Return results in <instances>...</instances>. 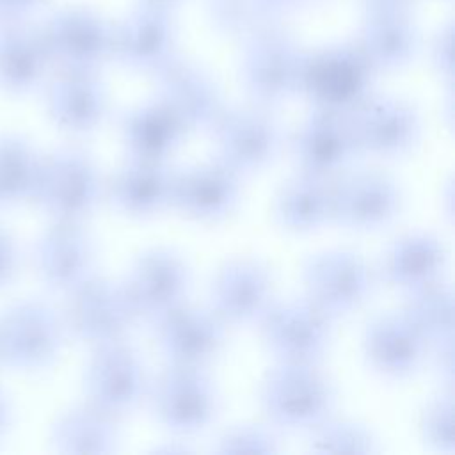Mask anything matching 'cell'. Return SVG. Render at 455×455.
Masks as SVG:
<instances>
[{
    "label": "cell",
    "instance_id": "6da1fadb",
    "mask_svg": "<svg viewBox=\"0 0 455 455\" xmlns=\"http://www.w3.org/2000/svg\"><path fill=\"white\" fill-rule=\"evenodd\" d=\"M375 68L359 44H332L302 55L299 91L316 110L352 116L371 92Z\"/></svg>",
    "mask_w": 455,
    "mask_h": 455
},
{
    "label": "cell",
    "instance_id": "7a4b0ae2",
    "mask_svg": "<svg viewBox=\"0 0 455 455\" xmlns=\"http://www.w3.org/2000/svg\"><path fill=\"white\" fill-rule=\"evenodd\" d=\"M334 387L315 364L281 363L259 387V405L283 428H315L334 407Z\"/></svg>",
    "mask_w": 455,
    "mask_h": 455
},
{
    "label": "cell",
    "instance_id": "3957f363",
    "mask_svg": "<svg viewBox=\"0 0 455 455\" xmlns=\"http://www.w3.org/2000/svg\"><path fill=\"white\" fill-rule=\"evenodd\" d=\"M302 52L283 30L272 27L251 34L242 55V82L259 105H275L299 91Z\"/></svg>",
    "mask_w": 455,
    "mask_h": 455
},
{
    "label": "cell",
    "instance_id": "277c9868",
    "mask_svg": "<svg viewBox=\"0 0 455 455\" xmlns=\"http://www.w3.org/2000/svg\"><path fill=\"white\" fill-rule=\"evenodd\" d=\"M62 339V322L44 302L23 300L0 316V361L11 368H48L57 359Z\"/></svg>",
    "mask_w": 455,
    "mask_h": 455
},
{
    "label": "cell",
    "instance_id": "5b68a950",
    "mask_svg": "<svg viewBox=\"0 0 455 455\" xmlns=\"http://www.w3.org/2000/svg\"><path fill=\"white\" fill-rule=\"evenodd\" d=\"M100 196L98 169L82 149H59L43 160L34 199L57 220L78 222L96 208Z\"/></svg>",
    "mask_w": 455,
    "mask_h": 455
},
{
    "label": "cell",
    "instance_id": "8992f818",
    "mask_svg": "<svg viewBox=\"0 0 455 455\" xmlns=\"http://www.w3.org/2000/svg\"><path fill=\"white\" fill-rule=\"evenodd\" d=\"M151 407L167 430L181 435L196 434L215 418L219 393L203 368L171 364L153 384Z\"/></svg>",
    "mask_w": 455,
    "mask_h": 455
},
{
    "label": "cell",
    "instance_id": "52a82bcc",
    "mask_svg": "<svg viewBox=\"0 0 455 455\" xmlns=\"http://www.w3.org/2000/svg\"><path fill=\"white\" fill-rule=\"evenodd\" d=\"M41 36L50 57L62 71L94 73L110 55L114 28L87 7H66L53 12Z\"/></svg>",
    "mask_w": 455,
    "mask_h": 455
},
{
    "label": "cell",
    "instance_id": "ba28073f",
    "mask_svg": "<svg viewBox=\"0 0 455 455\" xmlns=\"http://www.w3.org/2000/svg\"><path fill=\"white\" fill-rule=\"evenodd\" d=\"M124 286L89 275L69 290L66 325L80 341L94 347L121 341L135 320Z\"/></svg>",
    "mask_w": 455,
    "mask_h": 455
},
{
    "label": "cell",
    "instance_id": "9c48e42d",
    "mask_svg": "<svg viewBox=\"0 0 455 455\" xmlns=\"http://www.w3.org/2000/svg\"><path fill=\"white\" fill-rule=\"evenodd\" d=\"M307 295L329 316L355 311L371 293L368 263L354 251L331 249L313 254L302 267Z\"/></svg>",
    "mask_w": 455,
    "mask_h": 455
},
{
    "label": "cell",
    "instance_id": "30bf717a",
    "mask_svg": "<svg viewBox=\"0 0 455 455\" xmlns=\"http://www.w3.org/2000/svg\"><path fill=\"white\" fill-rule=\"evenodd\" d=\"M329 315L311 300L275 302L259 318L261 334L281 363L316 364L331 339Z\"/></svg>",
    "mask_w": 455,
    "mask_h": 455
},
{
    "label": "cell",
    "instance_id": "8fae6325",
    "mask_svg": "<svg viewBox=\"0 0 455 455\" xmlns=\"http://www.w3.org/2000/svg\"><path fill=\"white\" fill-rule=\"evenodd\" d=\"M123 286L135 316L155 323L183 304L190 288V270L178 252L155 247L135 259Z\"/></svg>",
    "mask_w": 455,
    "mask_h": 455
},
{
    "label": "cell",
    "instance_id": "7c38bea8",
    "mask_svg": "<svg viewBox=\"0 0 455 455\" xmlns=\"http://www.w3.org/2000/svg\"><path fill=\"white\" fill-rule=\"evenodd\" d=\"M213 128L219 160L238 174L268 165L283 144L281 126L263 108L222 112Z\"/></svg>",
    "mask_w": 455,
    "mask_h": 455
},
{
    "label": "cell",
    "instance_id": "4fadbf2b",
    "mask_svg": "<svg viewBox=\"0 0 455 455\" xmlns=\"http://www.w3.org/2000/svg\"><path fill=\"white\" fill-rule=\"evenodd\" d=\"M85 389L91 405L110 418L132 412L146 393L140 359L123 339L96 347L87 366Z\"/></svg>",
    "mask_w": 455,
    "mask_h": 455
},
{
    "label": "cell",
    "instance_id": "5bb4252c",
    "mask_svg": "<svg viewBox=\"0 0 455 455\" xmlns=\"http://www.w3.org/2000/svg\"><path fill=\"white\" fill-rule=\"evenodd\" d=\"M155 325L162 354L176 366L203 368L226 341V322L215 311L185 304L164 315Z\"/></svg>",
    "mask_w": 455,
    "mask_h": 455
},
{
    "label": "cell",
    "instance_id": "9a60e30c",
    "mask_svg": "<svg viewBox=\"0 0 455 455\" xmlns=\"http://www.w3.org/2000/svg\"><path fill=\"white\" fill-rule=\"evenodd\" d=\"M359 153L350 116L343 114L313 108L293 137V155L300 171L325 180Z\"/></svg>",
    "mask_w": 455,
    "mask_h": 455
},
{
    "label": "cell",
    "instance_id": "2e32d148",
    "mask_svg": "<svg viewBox=\"0 0 455 455\" xmlns=\"http://www.w3.org/2000/svg\"><path fill=\"white\" fill-rule=\"evenodd\" d=\"M361 153L402 156L419 139L421 119L412 105L396 98H368L352 116Z\"/></svg>",
    "mask_w": 455,
    "mask_h": 455
},
{
    "label": "cell",
    "instance_id": "e0dca14e",
    "mask_svg": "<svg viewBox=\"0 0 455 455\" xmlns=\"http://www.w3.org/2000/svg\"><path fill=\"white\" fill-rule=\"evenodd\" d=\"M402 203L393 178L379 171H357L332 188V219L350 229H377L389 224Z\"/></svg>",
    "mask_w": 455,
    "mask_h": 455
},
{
    "label": "cell",
    "instance_id": "ac0fdd59",
    "mask_svg": "<svg viewBox=\"0 0 455 455\" xmlns=\"http://www.w3.org/2000/svg\"><path fill=\"white\" fill-rule=\"evenodd\" d=\"M156 75V100L169 108L187 133L217 123L222 114V103L219 89L208 73L196 64L172 59Z\"/></svg>",
    "mask_w": 455,
    "mask_h": 455
},
{
    "label": "cell",
    "instance_id": "d6986e66",
    "mask_svg": "<svg viewBox=\"0 0 455 455\" xmlns=\"http://www.w3.org/2000/svg\"><path fill=\"white\" fill-rule=\"evenodd\" d=\"M174 25L164 7L144 4L114 30L112 55L142 73H158L174 57Z\"/></svg>",
    "mask_w": 455,
    "mask_h": 455
},
{
    "label": "cell",
    "instance_id": "ffe728a7",
    "mask_svg": "<svg viewBox=\"0 0 455 455\" xmlns=\"http://www.w3.org/2000/svg\"><path fill=\"white\" fill-rule=\"evenodd\" d=\"M238 197V172L220 160L174 172L171 204L190 219L203 222L220 220L236 208Z\"/></svg>",
    "mask_w": 455,
    "mask_h": 455
},
{
    "label": "cell",
    "instance_id": "44dd1931",
    "mask_svg": "<svg viewBox=\"0 0 455 455\" xmlns=\"http://www.w3.org/2000/svg\"><path fill=\"white\" fill-rule=\"evenodd\" d=\"M428 350L427 338L403 313L371 318L363 332V352L380 375L402 379L419 368Z\"/></svg>",
    "mask_w": 455,
    "mask_h": 455
},
{
    "label": "cell",
    "instance_id": "7402d4cb",
    "mask_svg": "<svg viewBox=\"0 0 455 455\" xmlns=\"http://www.w3.org/2000/svg\"><path fill=\"white\" fill-rule=\"evenodd\" d=\"M272 277L256 259H233L215 275L212 286L213 311L229 323L259 320L270 306Z\"/></svg>",
    "mask_w": 455,
    "mask_h": 455
},
{
    "label": "cell",
    "instance_id": "603a6c76",
    "mask_svg": "<svg viewBox=\"0 0 455 455\" xmlns=\"http://www.w3.org/2000/svg\"><path fill=\"white\" fill-rule=\"evenodd\" d=\"M36 254L39 272L52 288L69 291L92 275L94 247L76 222L59 220L46 229Z\"/></svg>",
    "mask_w": 455,
    "mask_h": 455
},
{
    "label": "cell",
    "instance_id": "cb8c5ba5",
    "mask_svg": "<svg viewBox=\"0 0 455 455\" xmlns=\"http://www.w3.org/2000/svg\"><path fill=\"white\" fill-rule=\"evenodd\" d=\"M48 110L62 130L87 133L105 117V87L94 73L62 71L48 89Z\"/></svg>",
    "mask_w": 455,
    "mask_h": 455
},
{
    "label": "cell",
    "instance_id": "d4e9b609",
    "mask_svg": "<svg viewBox=\"0 0 455 455\" xmlns=\"http://www.w3.org/2000/svg\"><path fill=\"white\" fill-rule=\"evenodd\" d=\"M50 57L41 30L25 21L0 27V89L12 96L32 92L44 78Z\"/></svg>",
    "mask_w": 455,
    "mask_h": 455
},
{
    "label": "cell",
    "instance_id": "484cf974",
    "mask_svg": "<svg viewBox=\"0 0 455 455\" xmlns=\"http://www.w3.org/2000/svg\"><path fill=\"white\" fill-rule=\"evenodd\" d=\"M174 172L165 162L132 158L110 183L112 204L133 217L153 215L171 204Z\"/></svg>",
    "mask_w": 455,
    "mask_h": 455
},
{
    "label": "cell",
    "instance_id": "4316f807",
    "mask_svg": "<svg viewBox=\"0 0 455 455\" xmlns=\"http://www.w3.org/2000/svg\"><path fill=\"white\" fill-rule=\"evenodd\" d=\"M359 46L375 69H398L416 53L418 34L403 9L371 7L361 27Z\"/></svg>",
    "mask_w": 455,
    "mask_h": 455
},
{
    "label": "cell",
    "instance_id": "83f0119b",
    "mask_svg": "<svg viewBox=\"0 0 455 455\" xmlns=\"http://www.w3.org/2000/svg\"><path fill=\"white\" fill-rule=\"evenodd\" d=\"M446 251L430 233H409L396 238L382 259V277L402 290H416L441 279Z\"/></svg>",
    "mask_w": 455,
    "mask_h": 455
},
{
    "label": "cell",
    "instance_id": "f1b7e54d",
    "mask_svg": "<svg viewBox=\"0 0 455 455\" xmlns=\"http://www.w3.org/2000/svg\"><path fill=\"white\" fill-rule=\"evenodd\" d=\"M123 140L139 160L165 162L187 135L180 121L156 98L130 108L121 119Z\"/></svg>",
    "mask_w": 455,
    "mask_h": 455
},
{
    "label": "cell",
    "instance_id": "f546056e",
    "mask_svg": "<svg viewBox=\"0 0 455 455\" xmlns=\"http://www.w3.org/2000/svg\"><path fill=\"white\" fill-rule=\"evenodd\" d=\"M275 219L290 231H311L332 219V187L325 178L300 172L275 197Z\"/></svg>",
    "mask_w": 455,
    "mask_h": 455
},
{
    "label": "cell",
    "instance_id": "4dcf8cb0",
    "mask_svg": "<svg viewBox=\"0 0 455 455\" xmlns=\"http://www.w3.org/2000/svg\"><path fill=\"white\" fill-rule=\"evenodd\" d=\"M52 443L60 453L105 455L117 450V430L112 418L100 409L75 407L55 421Z\"/></svg>",
    "mask_w": 455,
    "mask_h": 455
},
{
    "label": "cell",
    "instance_id": "1f68e13d",
    "mask_svg": "<svg viewBox=\"0 0 455 455\" xmlns=\"http://www.w3.org/2000/svg\"><path fill=\"white\" fill-rule=\"evenodd\" d=\"M43 160L21 135L0 137V204L34 199Z\"/></svg>",
    "mask_w": 455,
    "mask_h": 455
},
{
    "label": "cell",
    "instance_id": "d6a6232c",
    "mask_svg": "<svg viewBox=\"0 0 455 455\" xmlns=\"http://www.w3.org/2000/svg\"><path fill=\"white\" fill-rule=\"evenodd\" d=\"M403 315L427 338L428 343L451 339L453 331V295L441 279L409 291Z\"/></svg>",
    "mask_w": 455,
    "mask_h": 455
},
{
    "label": "cell",
    "instance_id": "836d02e7",
    "mask_svg": "<svg viewBox=\"0 0 455 455\" xmlns=\"http://www.w3.org/2000/svg\"><path fill=\"white\" fill-rule=\"evenodd\" d=\"M283 14L275 0H210L213 25L229 36H251Z\"/></svg>",
    "mask_w": 455,
    "mask_h": 455
},
{
    "label": "cell",
    "instance_id": "e575fe53",
    "mask_svg": "<svg viewBox=\"0 0 455 455\" xmlns=\"http://www.w3.org/2000/svg\"><path fill=\"white\" fill-rule=\"evenodd\" d=\"M309 451L332 455V453H354L368 455L377 453L379 446L373 434L361 423L348 419H323L315 427L309 439Z\"/></svg>",
    "mask_w": 455,
    "mask_h": 455
},
{
    "label": "cell",
    "instance_id": "d590c367",
    "mask_svg": "<svg viewBox=\"0 0 455 455\" xmlns=\"http://www.w3.org/2000/svg\"><path fill=\"white\" fill-rule=\"evenodd\" d=\"M419 428L425 443L443 453H453V400L451 395H441L427 403L419 418Z\"/></svg>",
    "mask_w": 455,
    "mask_h": 455
},
{
    "label": "cell",
    "instance_id": "8d00e7d4",
    "mask_svg": "<svg viewBox=\"0 0 455 455\" xmlns=\"http://www.w3.org/2000/svg\"><path fill=\"white\" fill-rule=\"evenodd\" d=\"M215 453H277L274 434L258 425H238L226 430L213 446Z\"/></svg>",
    "mask_w": 455,
    "mask_h": 455
},
{
    "label": "cell",
    "instance_id": "74e56055",
    "mask_svg": "<svg viewBox=\"0 0 455 455\" xmlns=\"http://www.w3.org/2000/svg\"><path fill=\"white\" fill-rule=\"evenodd\" d=\"M432 62L443 76L451 78V73H453V25L451 23H446L437 34L432 44Z\"/></svg>",
    "mask_w": 455,
    "mask_h": 455
},
{
    "label": "cell",
    "instance_id": "f35d334b",
    "mask_svg": "<svg viewBox=\"0 0 455 455\" xmlns=\"http://www.w3.org/2000/svg\"><path fill=\"white\" fill-rule=\"evenodd\" d=\"M46 0H0V27L25 21Z\"/></svg>",
    "mask_w": 455,
    "mask_h": 455
},
{
    "label": "cell",
    "instance_id": "ab89813d",
    "mask_svg": "<svg viewBox=\"0 0 455 455\" xmlns=\"http://www.w3.org/2000/svg\"><path fill=\"white\" fill-rule=\"evenodd\" d=\"M18 268V249L12 238L0 228V288L11 283Z\"/></svg>",
    "mask_w": 455,
    "mask_h": 455
},
{
    "label": "cell",
    "instance_id": "60d3db41",
    "mask_svg": "<svg viewBox=\"0 0 455 455\" xmlns=\"http://www.w3.org/2000/svg\"><path fill=\"white\" fill-rule=\"evenodd\" d=\"M451 339L435 343V366L441 371V377L446 379L448 384H451L453 379V357H451Z\"/></svg>",
    "mask_w": 455,
    "mask_h": 455
},
{
    "label": "cell",
    "instance_id": "b9f144b4",
    "mask_svg": "<svg viewBox=\"0 0 455 455\" xmlns=\"http://www.w3.org/2000/svg\"><path fill=\"white\" fill-rule=\"evenodd\" d=\"M370 7H396V9H405L411 5L414 0H364Z\"/></svg>",
    "mask_w": 455,
    "mask_h": 455
},
{
    "label": "cell",
    "instance_id": "7bdbcfd3",
    "mask_svg": "<svg viewBox=\"0 0 455 455\" xmlns=\"http://www.w3.org/2000/svg\"><path fill=\"white\" fill-rule=\"evenodd\" d=\"M279 4V7L284 11H290V9H297V7H304V5H309L313 4L315 0H275Z\"/></svg>",
    "mask_w": 455,
    "mask_h": 455
},
{
    "label": "cell",
    "instance_id": "ee69618b",
    "mask_svg": "<svg viewBox=\"0 0 455 455\" xmlns=\"http://www.w3.org/2000/svg\"><path fill=\"white\" fill-rule=\"evenodd\" d=\"M7 423H9V407H7V402H5L4 395L0 393V435L5 430Z\"/></svg>",
    "mask_w": 455,
    "mask_h": 455
},
{
    "label": "cell",
    "instance_id": "f6af8a7d",
    "mask_svg": "<svg viewBox=\"0 0 455 455\" xmlns=\"http://www.w3.org/2000/svg\"><path fill=\"white\" fill-rule=\"evenodd\" d=\"M178 2L180 0H144V4H148V5H156V7H164V9H167Z\"/></svg>",
    "mask_w": 455,
    "mask_h": 455
}]
</instances>
